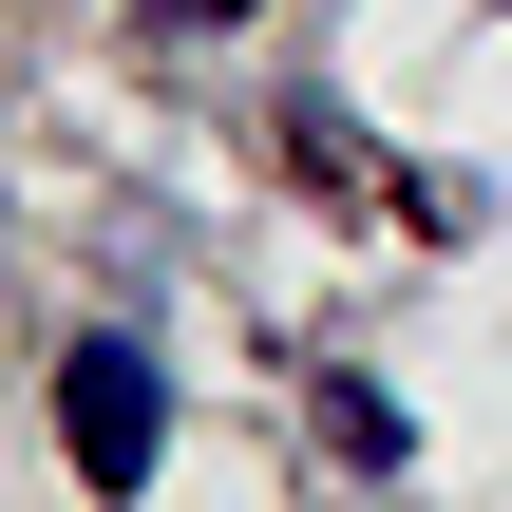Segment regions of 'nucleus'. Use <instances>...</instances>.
<instances>
[{"label": "nucleus", "instance_id": "nucleus-1", "mask_svg": "<svg viewBox=\"0 0 512 512\" xmlns=\"http://www.w3.org/2000/svg\"><path fill=\"white\" fill-rule=\"evenodd\" d=\"M57 437H76V475H95V494H133V475H152V437H171V380H152L133 342H76V361H57Z\"/></svg>", "mask_w": 512, "mask_h": 512}, {"label": "nucleus", "instance_id": "nucleus-2", "mask_svg": "<svg viewBox=\"0 0 512 512\" xmlns=\"http://www.w3.org/2000/svg\"><path fill=\"white\" fill-rule=\"evenodd\" d=\"M171 19H247V0H171Z\"/></svg>", "mask_w": 512, "mask_h": 512}]
</instances>
